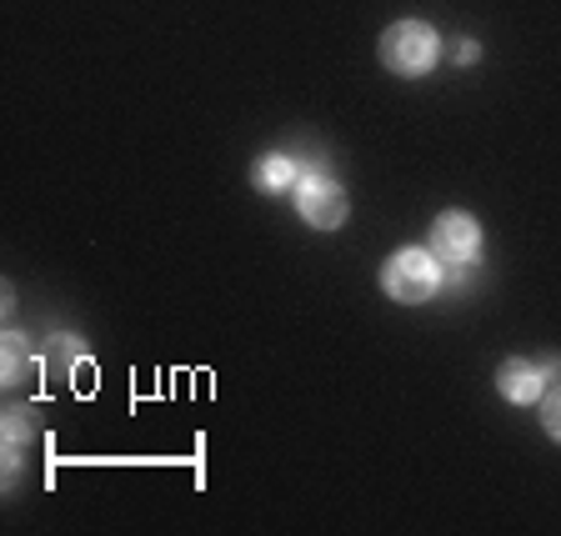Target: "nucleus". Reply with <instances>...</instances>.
Masks as SVG:
<instances>
[{"mask_svg":"<svg viewBox=\"0 0 561 536\" xmlns=\"http://www.w3.org/2000/svg\"><path fill=\"white\" fill-rule=\"evenodd\" d=\"M442 60V35L426 21H397L381 31V66L397 76H426Z\"/></svg>","mask_w":561,"mask_h":536,"instance_id":"f257e3e1","label":"nucleus"},{"mask_svg":"<svg viewBox=\"0 0 561 536\" xmlns=\"http://www.w3.org/2000/svg\"><path fill=\"white\" fill-rule=\"evenodd\" d=\"M381 286L391 301H426V296H436V286H442V261L432 256V251H397V256L381 266Z\"/></svg>","mask_w":561,"mask_h":536,"instance_id":"f03ea898","label":"nucleus"},{"mask_svg":"<svg viewBox=\"0 0 561 536\" xmlns=\"http://www.w3.org/2000/svg\"><path fill=\"white\" fill-rule=\"evenodd\" d=\"M296 210H301L306 221L316 226V231H336L341 221H346V191L331 181L327 171H301V181H296Z\"/></svg>","mask_w":561,"mask_h":536,"instance_id":"7ed1b4c3","label":"nucleus"},{"mask_svg":"<svg viewBox=\"0 0 561 536\" xmlns=\"http://www.w3.org/2000/svg\"><path fill=\"white\" fill-rule=\"evenodd\" d=\"M426 241H432V256L446 261V266H471V261L481 256V226H477V216H467V210L436 216Z\"/></svg>","mask_w":561,"mask_h":536,"instance_id":"20e7f679","label":"nucleus"},{"mask_svg":"<svg viewBox=\"0 0 561 536\" xmlns=\"http://www.w3.org/2000/svg\"><path fill=\"white\" fill-rule=\"evenodd\" d=\"M496 391H502L512 407H526V401H541L547 391V376H541V362H526V356H512L496 372Z\"/></svg>","mask_w":561,"mask_h":536,"instance_id":"39448f33","label":"nucleus"},{"mask_svg":"<svg viewBox=\"0 0 561 536\" xmlns=\"http://www.w3.org/2000/svg\"><path fill=\"white\" fill-rule=\"evenodd\" d=\"M81 362H91V356H85V341L70 337V331H60V337H50L46 351H41V376H46L50 386H60V381L76 376V366Z\"/></svg>","mask_w":561,"mask_h":536,"instance_id":"423d86ee","label":"nucleus"},{"mask_svg":"<svg viewBox=\"0 0 561 536\" xmlns=\"http://www.w3.org/2000/svg\"><path fill=\"white\" fill-rule=\"evenodd\" d=\"M35 372H41V356L31 351V341H25L21 331H11V337L0 341V381H5V386H25Z\"/></svg>","mask_w":561,"mask_h":536,"instance_id":"0eeeda50","label":"nucleus"},{"mask_svg":"<svg viewBox=\"0 0 561 536\" xmlns=\"http://www.w3.org/2000/svg\"><path fill=\"white\" fill-rule=\"evenodd\" d=\"M251 181H256V191L276 196V191H286V186L301 181V161H291V156H280V151H266L256 161V171H251Z\"/></svg>","mask_w":561,"mask_h":536,"instance_id":"6e6552de","label":"nucleus"},{"mask_svg":"<svg viewBox=\"0 0 561 536\" xmlns=\"http://www.w3.org/2000/svg\"><path fill=\"white\" fill-rule=\"evenodd\" d=\"M0 436H5V446H31L35 436H41V411L35 407H11L5 411V421H0Z\"/></svg>","mask_w":561,"mask_h":536,"instance_id":"1a4fd4ad","label":"nucleus"},{"mask_svg":"<svg viewBox=\"0 0 561 536\" xmlns=\"http://www.w3.org/2000/svg\"><path fill=\"white\" fill-rule=\"evenodd\" d=\"M541 426H547L551 442H561V381L551 391H541Z\"/></svg>","mask_w":561,"mask_h":536,"instance_id":"9d476101","label":"nucleus"},{"mask_svg":"<svg viewBox=\"0 0 561 536\" xmlns=\"http://www.w3.org/2000/svg\"><path fill=\"white\" fill-rule=\"evenodd\" d=\"M481 50H477V41H461V46H456V60H461V66H471V60H477Z\"/></svg>","mask_w":561,"mask_h":536,"instance_id":"9b49d317","label":"nucleus"}]
</instances>
